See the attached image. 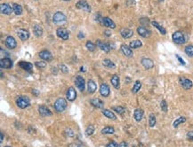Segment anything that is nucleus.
Here are the masks:
<instances>
[{
	"label": "nucleus",
	"instance_id": "obj_1",
	"mask_svg": "<svg viewBox=\"0 0 193 147\" xmlns=\"http://www.w3.org/2000/svg\"><path fill=\"white\" fill-rule=\"evenodd\" d=\"M172 38H173L174 43L176 44H179V45L184 44L187 41L186 36L181 31H175L172 36Z\"/></svg>",
	"mask_w": 193,
	"mask_h": 147
},
{
	"label": "nucleus",
	"instance_id": "obj_2",
	"mask_svg": "<svg viewBox=\"0 0 193 147\" xmlns=\"http://www.w3.org/2000/svg\"><path fill=\"white\" fill-rule=\"evenodd\" d=\"M67 105H68L67 100L65 99H63V97H59V99H57L54 102L53 107L56 112L61 113L63 111H65V109L67 108Z\"/></svg>",
	"mask_w": 193,
	"mask_h": 147
},
{
	"label": "nucleus",
	"instance_id": "obj_3",
	"mask_svg": "<svg viewBox=\"0 0 193 147\" xmlns=\"http://www.w3.org/2000/svg\"><path fill=\"white\" fill-rule=\"evenodd\" d=\"M16 105H17V107H20L21 109H25L30 105V100L28 97L21 96L16 99Z\"/></svg>",
	"mask_w": 193,
	"mask_h": 147
},
{
	"label": "nucleus",
	"instance_id": "obj_4",
	"mask_svg": "<svg viewBox=\"0 0 193 147\" xmlns=\"http://www.w3.org/2000/svg\"><path fill=\"white\" fill-rule=\"evenodd\" d=\"M76 7L77 8V9L84 10L87 13H90L92 11L91 6L89 5V4H88L86 1H85V0H79V1L76 4Z\"/></svg>",
	"mask_w": 193,
	"mask_h": 147
},
{
	"label": "nucleus",
	"instance_id": "obj_5",
	"mask_svg": "<svg viewBox=\"0 0 193 147\" xmlns=\"http://www.w3.org/2000/svg\"><path fill=\"white\" fill-rule=\"evenodd\" d=\"M56 35H57L58 37H60L61 39L66 41L69 39V32L66 28H59L57 30H56Z\"/></svg>",
	"mask_w": 193,
	"mask_h": 147
},
{
	"label": "nucleus",
	"instance_id": "obj_6",
	"mask_svg": "<svg viewBox=\"0 0 193 147\" xmlns=\"http://www.w3.org/2000/svg\"><path fill=\"white\" fill-rule=\"evenodd\" d=\"M0 67L1 68H5V69H9L13 67V61L10 58H7V57H5V58L0 60Z\"/></svg>",
	"mask_w": 193,
	"mask_h": 147
},
{
	"label": "nucleus",
	"instance_id": "obj_7",
	"mask_svg": "<svg viewBox=\"0 0 193 147\" xmlns=\"http://www.w3.org/2000/svg\"><path fill=\"white\" fill-rule=\"evenodd\" d=\"M120 51H121V52L126 57H127V58H131V57H133V55H134L132 48L130 46L126 45V44H122L121 46H120Z\"/></svg>",
	"mask_w": 193,
	"mask_h": 147
},
{
	"label": "nucleus",
	"instance_id": "obj_8",
	"mask_svg": "<svg viewBox=\"0 0 193 147\" xmlns=\"http://www.w3.org/2000/svg\"><path fill=\"white\" fill-rule=\"evenodd\" d=\"M66 97H67V99L69 102H73L77 99V91H76V89L73 87H69L68 89V91H67Z\"/></svg>",
	"mask_w": 193,
	"mask_h": 147
},
{
	"label": "nucleus",
	"instance_id": "obj_9",
	"mask_svg": "<svg viewBox=\"0 0 193 147\" xmlns=\"http://www.w3.org/2000/svg\"><path fill=\"white\" fill-rule=\"evenodd\" d=\"M67 20V17L66 15L61 13V12H57L55 13L54 15L53 16V21L55 22V23H59V22H63Z\"/></svg>",
	"mask_w": 193,
	"mask_h": 147
},
{
	"label": "nucleus",
	"instance_id": "obj_10",
	"mask_svg": "<svg viewBox=\"0 0 193 147\" xmlns=\"http://www.w3.org/2000/svg\"><path fill=\"white\" fill-rule=\"evenodd\" d=\"M5 44L8 49H11V50L16 48V46H17V43H16L15 39L13 36H7L5 41Z\"/></svg>",
	"mask_w": 193,
	"mask_h": 147
},
{
	"label": "nucleus",
	"instance_id": "obj_11",
	"mask_svg": "<svg viewBox=\"0 0 193 147\" xmlns=\"http://www.w3.org/2000/svg\"><path fill=\"white\" fill-rule=\"evenodd\" d=\"M180 84L184 89H190L193 86V83L190 79L188 78H181L180 79Z\"/></svg>",
	"mask_w": 193,
	"mask_h": 147
},
{
	"label": "nucleus",
	"instance_id": "obj_12",
	"mask_svg": "<svg viewBox=\"0 0 193 147\" xmlns=\"http://www.w3.org/2000/svg\"><path fill=\"white\" fill-rule=\"evenodd\" d=\"M85 79L82 76H77L76 80H75V85L77 86V88H78V89L80 91H85Z\"/></svg>",
	"mask_w": 193,
	"mask_h": 147
},
{
	"label": "nucleus",
	"instance_id": "obj_13",
	"mask_svg": "<svg viewBox=\"0 0 193 147\" xmlns=\"http://www.w3.org/2000/svg\"><path fill=\"white\" fill-rule=\"evenodd\" d=\"M17 36H19V38L21 40V41H26L29 38V32L27 30V29H24V28H20L18 29L17 31Z\"/></svg>",
	"mask_w": 193,
	"mask_h": 147
},
{
	"label": "nucleus",
	"instance_id": "obj_14",
	"mask_svg": "<svg viewBox=\"0 0 193 147\" xmlns=\"http://www.w3.org/2000/svg\"><path fill=\"white\" fill-rule=\"evenodd\" d=\"M38 113H40V115L43 117H47V116H51L53 113L50 111V109L48 108L45 105H40L38 107Z\"/></svg>",
	"mask_w": 193,
	"mask_h": 147
},
{
	"label": "nucleus",
	"instance_id": "obj_15",
	"mask_svg": "<svg viewBox=\"0 0 193 147\" xmlns=\"http://www.w3.org/2000/svg\"><path fill=\"white\" fill-rule=\"evenodd\" d=\"M39 57L41 58L42 60H44L45 61H47V62H50L53 60V55L52 53L49 52V51H42L39 52Z\"/></svg>",
	"mask_w": 193,
	"mask_h": 147
},
{
	"label": "nucleus",
	"instance_id": "obj_16",
	"mask_svg": "<svg viewBox=\"0 0 193 147\" xmlns=\"http://www.w3.org/2000/svg\"><path fill=\"white\" fill-rule=\"evenodd\" d=\"M141 63L145 69H150V68H153V67H154L153 60L150 59H148V58H142L141 60Z\"/></svg>",
	"mask_w": 193,
	"mask_h": 147
},
{
	"label": "nucleus",
	"instance_id": "obj_17",
	"mask_svg": "<svg viewBox=\"0 0 193 147\" xmlns=\"http://www.w3.org/2000/svg\"><path fill=\"white\" fill-rule=\"evenodd\" d=\"M18 66L29 73H32V70H33V65L27 61H20L18 63Z\"/></svg>",
	"mask_w": 193,
	"mask_h": 147
},
{
	"label": "nucleus",
	"instance_id": "obj_18",
	"mask_svg": "<svg viewBox=\"0 0 193 147\" xmlns=\"http://www.w3.org/2000/svg\"><path fill=\"white\" fill-rule=\"evenodd\" d=\"M0 10H1L2 14H5V15H10L12 12H13V9L8 4L0 5Z\"/></svg>",
	"mask_w": 193,
	"mask_h": 147
},
{
	"label": "nucleus",
	"instance_id": "obj_19",
	"mask_svg": "<svg viewBox=\"0 0 193 147\" xmlns=\"http://www.w3.org/2000/svg\"><path fill=\"white\" fill-rule=\"evenodd\" d=\"M137 33H138V35L140 36L144 37V38H147V37L150 36V35H151V32L149 29H147L146 28H144V27L137 28Z\"/></svg>",
	"mask_w": 193,
	"mask_h": 147
},
{
	"label": "nucleus",
	"instance_id": "obj_20",
	"mask_svg": "<svg viewBox=\"0 0 193 147\" xmlns=\"http://www.w3.org/2000/svg\"><path fill=\"white\" fill-rule=\"evenodd\" d=\"M110 89L109 85L106 83H102L100 86V94L104 97H107L110 95Z\"/></svg>",
	"mask_w": 193,
	"mask_h": 147
},
{
	"label": "nucleus",
	"instance_id": "obj_21",
	"mask_svg": "<svg viewBox=\"0 0 193 147\" xmlns=\"http://www.w3.org/2000/svg\"><path fill=\"white\" fill-rule=\"evenodd\" d=\"M96 45H97L101 50L104 52H110V46L107 44V43H103L101 40H97L96 41Z\"/></svg>",
	"mask_w": 193,
	"mask_h": 147
},
{
	"label": "nucleus",
	"instance_id": "obj_22",
	"mask_svg": "<svg viewBox=\"0 0 193 147\" xmlns=\"http://www.w3.org/2000/svg\"><path fill=\"white\" fill-rule=\"evenodd\" d=\"M102 25L105 26L107 28H116V24L115 22L112 21L110 18L109 17H103L102 18Z\"/></svg>",
	"mask_w": 193,
	"mask_h": 147
},
{
	"label": "nucleus",
	"instance_id": "obj_23",
	"mask_svg": "<svg viewBox=\"0 0 193 147\" xmlns=\"http://www.w3.org/2000/svg\"><path fill=\"white\" fill-rule=\"evenodd\" d=\"M120 35L122 36L123 38L128 39V38H131V37L133 36L134 32H133V30L130 29V28H122L121 30H120Z\"/></svg>",
	"mask_w": 193,
	"mask_h": 147
},
{
	"label": "nucleus",
	"instance_id": "obj_24",
	"mask_svg": "<svg viewBox=\"0 0 193 147\" xmlns=\"http://www.w3.org/2000/svg\"><path fill=\"white\" fill-rule=\"evenodd\" d=\"M90 103H91V105H93V107H95V108L103 109L104 103L101 99H93L90 100Z\"/></svg>",
	"mask_w": 193,
	"mask_h": 147
},
{
	"label": "nucleus",
	"instance_id": "obj_25",
	"mask_svg": "<svg viewBox=\"0 0 193 147\" xmlns=\"http://www.w3.org/2000/svg\"><path fill=\"white\" fill-rule=\"evenodd\" d=\"M143 111L141 108L135 109L134 112V118L136 121H141L143 118Z\"/></svg>",
	"mask_w": 193,
	"mask_h": 147
},
{
	"label": "nucleus",
	"instance_id": "obj_26",
	"mask_svg": "<svg viewBox=\"0 0 193 147\" xmlns=\"http://www.w3.org/2000/svg\"><path fill=\"white\" fill-rule=\"evenodd\" d=\"M102 114H103L104 116L107 117V118H109V119H110V120H116V119H117V117H116V115L114 114V113H113V112H111L110 110H108V109H102Z\"/></svg>",
	"mask_w": 193,
	"mask_h": 147
},
{
	"label": "nucleus",
	"instance_id": "obj_27",
	"mask_svg": "<svg viewBox=\"0 0 193 147\" xmlns=\"http://www.w3.org/2000/svg\"><path fill=\"white\" fill-rule=\"evenodd\" d=\"M96 89H97V85L94 83L93 80H89L88 81V92L90 94H93L95 92Z\"/></svg>",
	"mask_w": 193,
	"mask_h": 147
},
{
	"label": "nucleus",
	"instance_id": "obj_28",
	"mask_svg": "<svg viewBox=\"0 0 193 147\" xmlns=\"http://www.w3.org/2000/svg\"><path fill=\"white\" fill-rule=\"evenodd\" d=\"M151 24H152V26L153 27H155L159 32H160V34H162V35H166V28H163L160 24L158 23V22H157V21H153L151 22Z\"/></svg>",
	"mask_w": 193,
	"mask_h": 147
},
{
	"label": "nucleus",
	"instance_id": "obj_29",
	"mask_svg": "<svg viewBox=\"0 0 193 147\" xmlns=\"http://www.w3.org/2000/svg\"><path fill=\"white\" fill-rule=\"evenodd\" d=\"M111 84L113 85V87L115 89H119L120 86V81H119V77L118 75H114L113 76L111 77Z\"/></svg>",
	"mask_w": 193,
	"mask_h": 147
},
{
	"label": "nucleus",
	"instance_id": "obj_30",
	"mask_svg": "<svg viewBox=\"0 0 193 147\" xmlns=\"http://www.w3.org/2000/svg\"><path fill=\"white\" fill-rule=\"evenodd\" d=\"M33 31H34V33H35V35L37 36V37H40L42 35H43V32H44V30H43V28L40 26V25H38V24H36V25L33 27Z\"/></svg>",
	"mask_w": 193,
	"mask_h": 147
},
{
	"label": "nucleus",
	"instance_id": "obj_31",
	"mask_svg": "<svg viewBox=\"0 0 193 147\" xmlns=\"http://www.w3.org/2000/svg\"><path fill=\"white\" fill-rule=\"evenodd\" d=\"M102 65L104 67H106V68H112V69H114L115 68H116V65L112 62L110 60H109V59H105V60H102Z\"/></svg>",
	"mask_w": 193,
	"mask_h": 147
},
{
	"label": "nucleus",
	"instance_id": "obj_32",
	"mask_svg": "<svg viewBox=\"0 0 193 147\" xmlns=\"http://www.w3.org/2000/svg\"><path fill=\"white\" fill-rule=\"evenodd\" d=\"M185 121H186V118H185V117L180 116L179 118H177V119H176V120L174 121L173 127H174V128H177V127L180 126L182 123H184V122H185Z\"/></svg>",
	"mask_w": 193,
	"mask_h": 147
},
{
	"label": "nucleus",
	"instance_id": "obj_33",
	"mask_svg": "<svg viewBox=\"0 0 193 147\" xmlns=\"http://www.w3.org/2000/svg\"><path fill=\"white\" fill-rule=\"evenodd\" d=\"M141 88H142V83H141V81L139 80L135 81V83L134 84V87L132 89V92L134 94H136L141 89Z\"/></svg>",
	"mask_w": 193,
	"mask_h": 147
},
{
	"label": "nucleus",
	"instance_id": "obj_34",
	"mask_svg": "<svg viewBox=\"0 0 193 147\" xmlns=\"http://www.w3.org/2000/svg\"><path fill=\"white\" fill-rule=\"evenodd\" d=\"M13 12L16 15H21L22 13V7H21V5L14 3L13 5Z\"/></svg>",
	"mask_w": 193,
	"mask_h": 147
},
{
	"label": "nucleus",
	"instance_id": "obj_35",
	"mask_svg": "<svg viewBox=\"0 0 193 147\" xmlns=\"http://www.w3.org/2000/svg\"><path fill=\"white\" fill-rule=\"evenodd\" d=\"M129 46L132 49H138V48L142 46V43L140 40H134V41H132V42H130Z\"/></svg>",
	"mask_w": 193,
	"mask_h": 147
},
{
	"label": "nucleus",
	"instance_id": "obj_36",
	"mask_svg": "<svg viewBox=\"0 0 193 147\" xmlns=\"http://www.w3.org/2000/svg\"><path fill=\"white\" fill-rule=\"evenodd\" d=\"M114 132H115V129L112 127H105L102 129V134H104V135H107V134L111 135V134H114Z\"/></svg>",
	"mask_w": 193,
	"mask_h": 147
},
{
	"label": "nucleus",
	"instance_id": "obj_37",
	"mask_svg": "<svg viewBox=\"0 0 193 147\" xmlns=\"http://www.w3.org/2000/svg\"><path fill=\"white\" fill-rule=\"evenodd\" d=\"M156 122H157V121H156L155 115H154L153 113H150V116H149V125H150V128L155 127Z\"/></svg>",
	"mask_w": 193,
	"mask_h": 147
},
{
	"label": "nucleus",
	"instance_id": "obj_38",
	"mask_svg": "<svg viewBox=\"0 0 193 147\" xmlns=\"http://www.w3.org/2000/svg\"><path fill=\"white\" fill-rule=\"evenodd\" d=\"M184 51H185V53L187 56L190 57V58H193V45H187Z\"/></svg>",
	"mask_w": 193,
	"mask_h": 147
},
{
	"label": "nucleus",
	"instance_id": "obj_39",
	"mask_svg": "<svg viewBox=\"0 0 193 147\" xmlns=\"http://www.w3.org/2000/svg\"><path fill=\"white\" fill-rule=\"evenodd\" d=\"M85 46L87 48V50L90 51V52H94L95 49H96V45L93 43H92L91 41H87L86 44H85Z\"/></svg>",
	"mask_w": 193,
	"mask_h": 147
},
{
	"label": "nucleus",
	"instance_id": "obj_40",
	"mask_svg": "<svg viewBox=\"0 0 193 147\" xmlns=\"http://www.w3.org/2000/svg\"><path fill=\"white\" fill-rule=\"evenodd\" d=\"M112 109H113L116 113H118V114H120V115L124 114L126 112V109L123 107H112Z\"/></svg>",
	"mask_w": 193,
	"mask_h": 147
},
{
	"label": "nucleus",
	"instance_id": "obj_41",
	"mask_svg": "<svg viewBox=\"0 0 193 147\" xmlns=\"http://www.w3.org/2000/svg\"><path fill=\"white\" fill-rule=\"evenodd\" d=\"M94 127L93 125H89L87 128H86V130H85V134L86 136H92L93 133H94Z\"/></svg>",
	"mask_w": 193,
	"mask_h": 147
},
{
	"label": "nucleus",
	"instance_id": "obj_42",
	"mask_svg": "<svg viewBox=\"0 0 193 147\" xmlns=\"http://www.w3.org/2000/svg\"><path fill=\"white\" fill-rule=\"evenodd\" d=\"M35 66L38 68L43 69L46 67V63L44 61H37V62H35Z\"/></svg>",
	"mask_w": 193,
	"mask_h": 147
},
{
	"label": "nucleus",
	"instance_id": "obj_43",
	"mask_svg": "<svg viewBox=\"0 0 193 147\" xmlns=\"http://www.w3.org/2000/svg\"><path fill=\"white\" fill-rule=\"evenodd\" d=\"M160 107H161V110H162L163 112H165V113L167 112L168 107H167V103H166V100H162V101H161V103H160Z\"/></svg>",
	"mask_w": 193,
	"mask_h": 147
},
{
	"label": "nucleus",
	"instance_id": "obj_44",
	"mask_svg": "<svg viewBox=\"0 0 193 147\" xmlns=\"http://www.w3.org/2000/svg\"><path fill=\"white\" fill-rule=\"evenodd\" d=\"M106 147H118V144L115 141H111V142H110V143L107 144Z\"/></svg>",
	"mask_w": 193,
	"mask_h": 147
},
{
	"label": "nucleus",
	"instance_id": "obj_45",
	"mask_svg": "<svg viewBox=\"0 0 193 147\" xmlns=\"http://www.w3.org/2000/svg\"><path fill=\"white\" fill-rule=\"evenodd\" d=\"M60 68H61V70L64 74H67L68 71H69L68 68L65 66V65H61V66H60Z\"/></svg>",
	"mask_w": 193,
	"mask_h": 147
},
{
	"label": "nucleus",
	"instance_id": "obj_46",
	"mask_svg": "<svg viewBox=\"0 0 193 147\" xmlns=\"http://www.w3.org/2000/svg\"><path fill=\"white\" fill-rule=\"evenodd\" d=\"M175 57H176V58H177L178 61H179V62H180V63H181L182 65H183V66H185V65H186V63H185V61H184V60H182V57H180V56H179V55H177V54L175 55Z\"/></svg>",
	"mask_w": 193,
	"mask_h": 147
},
{
	"label": "nucleus",
	"instance_id": "obj_47",
	"mask_svg": "<svg viewBox=\"0 0 193 147\" xmlns=\"http://www.w3.org/2000/svg\"><path fill=\"white\" fill-rule=\"evenodd\" d=\"M187 138L190 141H193V131H189L187 133Z\"/></svg>",
	"mask_w": 193,
	"mask_h": 147
},
{
	"label": "nucleus",
	"instance_id": "obj_48",
	"mask_svg": "<svg viewBox=\"0 0 193 147\" xmlns=\"http://www.w3.org/2000/svg\"><path fill=\"white\" fill-rule=\"evenodd\" d=\"M66 134H67V136H69V137H73L74 136V133H73V131L70 129V128H69V129H66Z\"/></svg>",
	"mask_w": 193,
	"mask_h": 147
},
{
	"label": "nucleus",
	"instance_id": "obj_49",
	"mask_svg": "<svg viewBox=\"0 0 193 147\" xmlns=\"http://www.w3.org/2000/svg\"><path fill=\"white\" fill-rule=\"evenodd\" d=\"M140 21H141V23H142V24H143V25H146V24H148V23H149V21H149V19H148V18H145V17H144V18H142V19L140 20Z\"/></svg>",
	"mask_w": 193,
	"mask_h": 147
},
{
	"label": "nucleus",
	"instance_id": "obj_50",
	"mask_svg": "<svg viewBox=\"0 0 193 147\" xmlns=\"http://www.w3.org/2000/svg\"><path fill=\"white\" fill-rule=\"evenodd\" d=\"M118 147H128V144L126 142H121L118 144Z\"/></svg>",
	"mask_w": 193,
	"mask_h": 147
},
{
	"label": "nucleus",
	"instance_id": "obj_51",
	"mask_svg": "<svg viewBox=\"0 0 193 147\" xmlns=\"http://www.w3.org/2000/svg\"><path fill=\"white\" fill-rule=\"evenodd\" d=\"M104 35H105L106 36H110L111 35V32L110 30H105L104 31Z\"/></svg>",
	"mask_w": 193,
	"mask_h": 147
},
{
	"label": "nucleus",
	"instance_id": "obj_52",
	"mask_svg": "<svg viewBox=\"0 0 193 147\" xmlns=\"http://www.w3.org/2000/svg\"><path fill=\"white\" fill-rule=\"evenodd\" d=\"M32 93H34V94H35V96H37V97L39 95V92L37 91V89H33V91H32Z\"/></svg>",
	"mask_w": 193,
	"mask_h": 147
},
{
	"label": "nucleus",
	"instance_id": "obj_53",
	"mask_svg": "<svg viewBox=\"0 0 193 147\" xmlns=\"http://www.w3.org/2000/svg\"><path fill=\"white\" fill-rule=\"evenodd\" d=\"M84 37V34L82 33V32H79V34H78V38L79 39H82Z\"/></svg>",
	"mask_w": 193,
	"mask_h": 147
},
{
	"label": "nucleus",
	"instance_id": "obj_54",
	"mask_svg": "<svg viewBox=\"0 0 193 147\" xmlns=\"http://www.w3.org/2000/svg\"><path fill=\"white\" fill-rule=\"evenodd\" d=\"M69 147H80V146L78 144H70Z\"/></svg>",
	"mask_w": 193,
	"mask_h": 147
},
{
	"label": "nucleus",
	"instance_id": "obj_55",
	"mask_svg": "<svg viewBox=\"0 0 193 147\" xmlns=\"http://www.w3.org/2000/svg\"><path fill=\"white\" fill-rule=\"evenodd\" d=\"M0 141H1V143H3L4 141V134L1 132V138H0Z\"/></svg>",
	"mask_w": 193,
	"mask_h": 147
},
{
	"label": "nucleus",
	"instance_id": "obj_56",
	"mask_svg": "<svg viewBox=\"0 0 193 147\" xmlns=\"http://www.w3.org/2000/svg\"><path fill=\"white\" fill-rule=\"evenodd\" d=\"M80 70H81V71H85V68H81V69H80Z\"/></svg>",
	"mask_w": 193,
	"mask_h": 147
},
{
	"label": "nucleus",
	"instance_id": "obj_57",
	"mask_svg": "<svg viewBox=\"0 0 193 147\" xmlns=\"http://www.w3.org/2000/svg\"><path fill=\"white\" fill-rule=\"evenodd\" d=\"M62 1H71V0H62Z\"/></svg>",
	"mask_w": 193,
	"mask_h": 147
},
{
	"label": "nucleus",
	"instance_id": "obj_58",
	"mask_svg": "<svg viewBox=\"0 0 193 147\" xmlns=\"http://www.w3.org/2000/svg\"><path fill=\"white\" fill-rule=\"evenodd\" d=\"M158 1H159V2H163V1H164V0H158Z\"/></svg>",
	"mask_w": 193,
	"mask_h": 147
},
{
	"label": "nucleus",
	"instance_id": "obj_59",
	"mask_svg": "<svg viewBox=\"0 0 193 147\" xmlns=\"http://www.w3.org/2000/svg\"><path fill=\"white\" fill-rule=\"evenodd\" d=\"M5 147H9V146H5Z\"/></svg>",
	"mask_w": 193,
	"mask_h": 147
}]
</instances>
